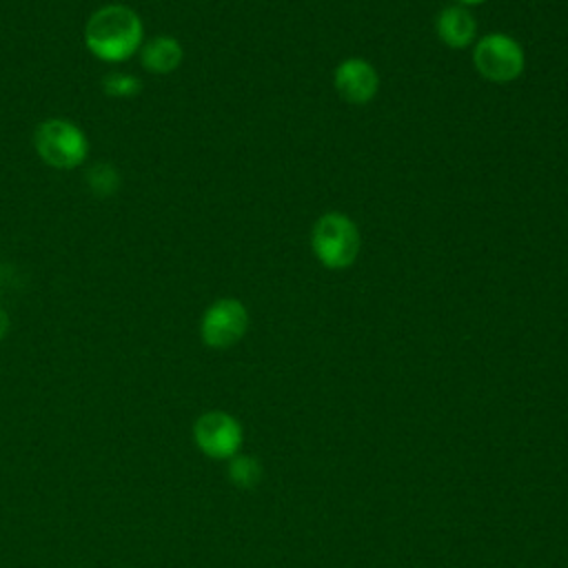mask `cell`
Returning <instances> with one entry per match:
<instances>
[{"instance_id": "1", "label": "cell", "mask_w": 568, "mask_h": 568, "mask_svg": "<svg viewBox=\"0 0 568 568\" xmlns=\"http://www.w3.org/2000/svg\"><path fill=\"white\" fill-rule=\"evenodd\" d=\"M87 51L109 64L124 62L138 55L144 38V22L140 13L122 2L98 7L84 24Z\"/></svg>"}, {"instance_id": "2", "label": "cell", "mask_w": 568, "mask_h": 568, "mask_svg": "<svg viewBox=\"0 0 568 568\" xmlns=\"http://www.w3.org/2000/svg\"><path fill=\"white\" fill-rule=\"evenodd\" d=\"M36 153L44 164L58 171L78 169L89 158L87 133L67 118H47L33 131Z\"/></svg>"}, {"instance_id": "3", "label": "cell", "mask_w": 568, "mask_h": 568, "mask_svg": "<svg viewBox=\"0 0 568 568\" xmlns=\"http://www.w3.org/2000/svg\"><path fill=\"white\" fill-rule=\"evenodd\" d=\"M359 229L344 213H324L311 233V248L326 268H346L359 253Z\"/></svg>"}, {"instance_id": "4", "label": "cell", "mask_w": 568, "mask_h": 568, "mask_svg": "<svg viewBox=\"0 0 568 568\" xmlns=\"http://www.w3.org/2000/svg\"><path fill=\"white\" fill-rule=\"evenodd\" d=\"M473 62L481 78L506 84L521 75L526 60L524 49L515 38L506 33H488L475 44Z\"/></svg>"}, {"instance_id": "5", "label": "cell", "mask_w": 568, "mask_h": 568, "mask_svg": "<svg viewBox=\"0 0 568 568\" xmlns=\"http://www.w3.org/2000/svg\"><path fill=\"white\" fill-rule=\"evenodd\" d=\"M248 328V311L235 297H220L206 306L200 320V337L209 348L224 351L237 344Z\"/></svg>"}, {"instance_id": "6", "label": "cell", "mask_w": 568, "mask_h": 568, "mask_svg": "<svg viewBox=\"0 0 568 568\" xmlns=\"http://www.w3.org/2000/svg\"><path fill=\"white\" fill-rule=\"evenodd\" d=\"M193 442L211 459H231L242 446V426L224 410H206L193 424Z\"/></svg>"}, {"instance_id": "7", "label": "cell", "mask_w": 568, "mask_h": 568, "mask_svg": "<svg viewBox=\"0 0 568 568\" xmlns=\"http://www.w3.org/2000/svg\"><path fill=\"white\" fill-rule=\"evenodd\" d=\"M335 89L342 100L351 104H366L379 89V75L375 67L362 58H346L333 73Z\"/></svg>"}, {"instance_id": "8", "label": "cell", "mask_w": 568, "mask_h": 568, "mask_svg": "<svg viewBox=\"0 0 568 568\" xmlns=\"http://www.w3.org/2000/svg\"><path fill=\"white\" fill-rule=\"evenodd\" d=\"M138 58H140V64L149 73L166 75V73H173L182 64L184 49L178 38L162 33V36L146 38L138 51Z\"/></svg>"}, {"instance_id": "9", "label": "cell", "mask_w": 568, "mask_h": 568, "mask_svg": "<svg viewBox=\"0 0 568 568\" xmlns=\"http://www.w3.org/2000/svg\"><path fill=\"white\" fill-rule=\"evenodd\" d=\"M437 36L439 40L450 47V49H466L470 44V40L475 38V18L473 13L462 7V4H453V7H444L437 16L435 22Z\"/></svg>"}, {"instance_id": "10", "label": "cell", "mask_w": 568, "mask_h": 568, "mask_svg": "<svg viewBox=\"0 0 568 568\" xmlns=\"http://www.w3.org/2000/svg\"><path fill=\"white\" fill-rule=\"evenodd\" d=\"M120 182H122L120 171L111 162H95L87 169V184L100 197H109L118 193Z\"/></svg>"}, {"instance_id": "11", "label": "cell", "mask_w": 568, "mask_h": 568, "mask_svg": "<svg viewBox=\"0 0 568 568\" xmlns=\"http://www.w3.org/2000/svg\"><path fill=\"white\" fill-rule=\"evenodd\" d=\"M229 479L237 488H253L262 479V466L251 455H235L229 459Z\"/></svg>"}, {"instance_id": "12", "label": "cell", "mask_w": 568, "mask_h": 568, "mask_svg": "<svg viewBox=\"0 0 568 568\" xmlns=\"http://www.w3.org/2000/svg\"><path fill=\"white\" fill-rule=\"evenodd\" d=\"M102 91L115 100L135 98L142 91V82L138 75L129 71H109L102 75Z\"/></svg>"}, {"instance_id": "13", "label": "cell", "mask_w": 568, "mask_h": 568, "mask_svg": "<svg viewBox=\"0 0 568 568\" xmlns=\"http://www.w3.org/2000/svg\"><path fill=\"white\" fill-rule=\"evenodd\" d=\"M9 328H11V320H9L7 311L0 306V339L9 333Z\"/></svg>"}, {"instance_id": "14", "label": "cell", "mask_w": 568, "mask_h": 568, "mask_svg": "<svg viewBox=\"0 0 568 568\" xmlns=\"http://www.w3.org/2000/svg\"><path fill=\"white\" fill-rule=\"evenodd\" d=\"M462 4H481V2H486V0H459Z\"/></svg>"}]
</instances>
